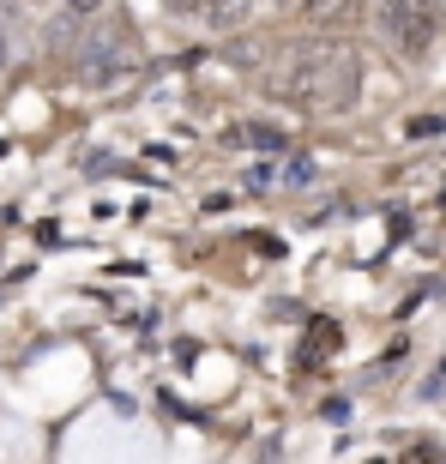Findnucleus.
Returning a JSON list of instances; mask_svg holds the SVG:
<instances>
[{"instance_id":"obj_1","label":"nucleus","mask_w":446,"mask_h":464,"mask_svg":"<svg viewBox=\"0 0 446 464\" xmlns=\"http://www.w3.org/2000/svg\"><path fill=\"white\" fill-rule=\"evenodd\" d=\"M362 91V61L344 36H308L284 54V67L272 72V97L308 115H338L356 103Z\"/></svg>"},{"instance_id":"obj_2","label":"nucleus","mask_w":446,"mask_h":464,"mask_svg":"<svg viewBox=\"0 0 446 464\" xmlns=\"http://www.w3.org/2000/svg\"><path fill=\"white\" fill-rule=\"evenodd\" d=\"M73 72L79 85H121L127 72H139V36L127 18H103V31H91L79 49H73Z\"/></svg>"},{"instance_id":"obj_3","label":"nucleus","mask_w":446,"mask_h":464,"mask_svg":"<svg viewBox=\"0 0 446 464\" xmlns=\"http://www.w3.org/2000/svg\"><path fill=\"white\" fill-rule=\"evenodd\" d=\"M380 31L393 36V49L429 54L434 31H441V6L434 0H380Z\"/></svg>"},{"instance_id":"obj_4","label":"nucleus","mask_w":446,"mask_h":464,"mask_svg":"<svg viewBox=\"0 0 446 464\" xmlns=\"http://www.w3.org/2000/svg\"><path fill=\"white\" fill-rule=\"evenodd\" d=\"M362 18V0H302V24L314 31H350Z\"/></svg>"},{"instance_id":"obj_5","label":"nucleus","mask_w":446,"mask_h":464,"mask_svg":"<svg viewBox=\"0 0 446 464\" xmlns=\"http://www.w3.org/2000/svg\"><path fill=\"white\" fill-rule=\"evenodd\" d=\"M223 61H229V67L236 72H266V61H272V43H266V36H229V43H223Z\"/></svg>"},{"instance_id":"obj_6","label":"nucleus","mask_w":446,"mask_h":464,"mask_svg":"<svg viewBox=\"0 0 446 464\" xmlns=\"http://www.w3.org/2000/svg\"><path fill=\"white\" fill-rule=\"evenodd\" d=\"M254 6H266V0H206V18L218 24V31H229L236 36L247 18H254Z\"/></svg>"},{"instance_id":"obj_7","label":"nucleus","mask_w":446,"mask_h":464,"mask_svg":"<svg viewBox=\"0 0 446 464\" xmlns=\"http://www.w3.org/2000/svg\"><path fill=\"white\" fill-rule=\"evenodd\" d=\"M236 139H241V145H254V151H284V133H277V127H266V121H247Z\"/></svg>"},{"instance_id":"obj_8","label":"nucleus","mask_w":446,"mask_h":464,"mask_svg":"<svg viewBox=\"0 0 446 464\" xmlns=\"http://www.w3.org/2000/svg\"><path fill=\"white\" fill-rule=\"evenodd\" d=\"M67 13L73 18H91V13H103V0H67Z\"/></svg>"},{"instance_id":"obj_9","label":"nucleus","mask_w":446,"mask_h":464,"mask_svg":"<svg viewBox=\"0 0 446 464\" xmlns=\"http://www.w3.org/2000/svg\"><path fill=\"white\" fill-rule=\"evenodd\" d=\"M6 61H13V43H6V31H0V79H6Z\"/></svg>"},{"instance_id":"obj_10","label":"nucleus","mask_w":446,"mask_h":464,"mask_svg":"<svg viewBox=\"0 0 446 464\" xmlns=\"http://www.w3.org/2000/svg\"><path fill=\"white\" fill-rule=\"evenodd\" d=\"M404 464H434V447H416V452H411Z\"/></svg>"},{"instance_id":"obj_11","label":"nucleus","mask_w":446,"mask_h":464,"mask_svg":"<svg viewBox=\"0 0 446 464\" xmlns=\"http://www.w3.org/2000/svg\"><path fill=\"white\" fill-rule=\"evenodd\" d=\"M170 6H181V13H193V6H199V0H170Z\"/></svg>"}]
</instances>
